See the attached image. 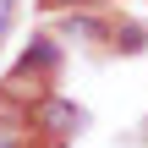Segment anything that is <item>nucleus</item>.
<instances>
[{"mask_svg": "<svg viewBox=\"0 0 148 148\" xmlns=\"http://www.w3.org/2000/svg\"><path fill=\"white\" fill-rule=\"evenodd\" d=\"M38 121H44V132H60V137H66V132L82 126V110L66 104V99H44V104H38Z\"/></svg>", "mask_w": 148, "mask_h": 148, "instance_id": "1", "label": "nucleus"}, {"mask_svg": "<svg viewBox=\"0 0 148 148\" xmlns=\"http://www.w3.org/2000/svg\"><path fill=\"white\" fill-rule=\"evenodd\" d=\"M0 148H22V132H5L0 126Z\"/></svg>", "mask_w": 148, "mask_h": 148, "instance_id": "2", "label": "nucleus"}]
</instances>
